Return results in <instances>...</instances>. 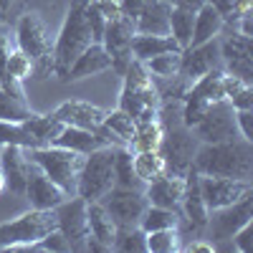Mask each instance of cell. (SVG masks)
<instances>
[{
    "mask_svg": "<svg viewBox=\"0 0 253 253\" xmlns=\"http://www.w3.org/2000/svg\"><path fill=\"white\" fill-rule=\"evenodd\" d=\"M112 187H114V147H99V150L84 155L76 195L91 203L101 200Z\"/></svg>",
    "mask_w": 253,
    "mask_h": 253,
    "instance_id": "cell-7",
    "label": "cell"
},
{
    "mask_svg": "<svg viewBox=\"0 0 253 253\" xmlns=\"http://www.w3.org/2000/svg\"><path fill=\"white\" fill-rule=\"evenodd\" d=\"M0 170H3V175H5V187H10V193H15V195L26 193L28 157H26L23 147L3 144V152H0Z\"/></svg>",
    "mask_w": 253,
    "mask_h": 253,
    "instance_id": "cell-21",
    "label": "cell"
},
{
    "mask_svg": "<svg viewBox=\"0 0 253 253\" xmlns=\"http://www.w3.org/2000/svg\"><path fill=\"white\" fill-rule=\"evenodd\" d=\"M134 36H137L134 20H129L126 15L107 20V28H104V36H101V46L112 56V69L119 71V74H124L126 63L132 61V41H134Z\"/></svg>",
    "mask_w": 253,
    "mask_h": 253,
    "instance_id": "cell-12",
    "label": "cell"
},
{
    "mask_svg": "<svg viewBox=\"0 0 253 253\" xmlns=\"http://www.w3.org/2000/svg\"><path fill=\"white\" fill-rule=\"evenodd\" d=\"M147 5H150V0H122V15H126L129 20H137Z\"/></svg>",
    "mask_w": 253,
    "mask_h": 253,
    "instance_id": "cell-44",
    "label": "cell"
},
{
    "mask_svg": "<svg viewBox=\"0 0 253 253\" xmlns=\"http://www.w3.org/2000/svg\"><path fill=\"white\" fill-rule=\"evenodd\" d=\"M31 203V208L36 210H53L58 208L63 200H66L69 195L63 193V190L43 175V170L41 167H36L31 160H28V180H26V193H23Z\"/></svg>",
    "mask_w": 253,
    "mask_h": 253,
    "instance_id": "cell-16",
    "label": "cell"
},
{
    "mask_svg": "<svg viewBox=\"0 0 253 253\" xmlns=\"http://www.w3.org/2000/svg\"><path fill=\"white\" fill-rule=\"evenodd\" d=\"M195 150H198V137L193 134V129H187L185 124L170 126V132H165L162 144H160V155L165 160L167 172L187 175Z\"/></svg>",
    "mask_w": 253,
    "mask_h": 253,
    "instance_id": "cell-8",
    "label": "cell"
},
{
    "mask_svg": "<svg viewBox=\"0 0 253 253\" xmlns=\"http://www.w3.org/2000/svg\"><path fill=\"white\" fill-rule=\"evenodd\" d=\"M33 114V109L26 101H18L15 96H10L8 91L0 89V119L5 122H26Z\"/></svg>",
    "mask_w": 253,
    "mask_h": 253,
    "instance_id": "cell-38",
    "label": "cell"
},
{
    "mask_svg": "<svg viewBox=\"0 0 253 253\" xmlns=\"http://www.w3.org/2000/svg\"><path fill=\"white\" fill-rule=\"evenodd\" d=\"M114 185L117 187H132L142 190L144 185L134 175V165H132V150L129 147H114Z\"/></svg>",
    "mask_w": 253,
    "mask_h": 253,
    "instance_id": "cell-29",
    "label": "cell"
},
{
    "mask_svg": "<svg viewBox=\"0 0 253 253\" xmlns=\"http://www.w3.org/2000/svg\"><path fill=\"white\" fill-rule=\"evenodd\" d=\"M182 193H185V175L165 172V175H160L157 180H152V182L144 185V198H147V203L157 205V208L177 210V208H180V200H182Z\"/></svg>",
    "mask_w": 253,
    "mask_h": 253,
    "instance_id": "cell-20",
    "label": "cell"
},
{
    "mask_svg": "<svg viewBox=\"0 0 253 253\" xmlns=\"http://www.w3.org/2000/svg\"><path fill=\"white\" fill-rule=\"evenodd\" d=\"M15 38H18V48L33 61V71L38 74V79L51 76L53 74V43H51V36L46 31L41 13L28 10L20 15L18 26H15Z\"/></svg>",
    "mask_w": 253,
    "mask_h": 253,
    "instance_id": "cell-4",
    "label": "cell"
},
{
    "mask_svg": "<svg viewBox=\"0 0 253 253\" xmlns=\"http://www.w3.org/2000/svg\"><path fill=\"white\" fill-rule=\"evenodd\" d=\"M182 213H185V220L193 230V236L200 238V233L208 228V220H210V210L203 200V193H200V182H198V172L195 170H187L185 175V193H182Z\"/></svg>",
    "mask_w": 253,
    "mask_h": 253,
    "instance_id": "cell-18",
    "label": "cell"
},
{
    "mask_svg": "<svg viewBox=\"0 0 253 253\" xmlns=\"http://www.w3.org/2000/svg\"><path fill=\"white\" fill-rule=\"evenodd\" d=\"M51 114L61 119L63 124L81 126V129H96L99 124H104V117H107V112L101 107H96L91 101H79V99H69V101L58 104Z\"/></svg>",
    "mask_w": 253,
    "mask_h": 253,
    "instance_id": "cell-19",
    "label": "cell"
},
{
    "mask_svg": "<svg viewBox=\"0 0 253 253\" xmlns=\"http://www.w3.org/2000/svg\"><path fill=\"white\" fill-rule=\"evenodd\" d=\"M5 190V175H3V170H0V193Z\"/></svg>",
    "mask_w": 253,
    "mask_h": 253,
    "instance_id": "cell-51",
    "label": "cell"
},
{
    "mask_svg": "<svg viewBox=\"0 0 253 253\" xmlns=\"http://www.w3.org/2000/svg\"><path fill=\"white\" fill-rule=\"evenodd\" d=\"M15 5H18V0H0V23H8Z\"/></svg>",
    "mask_w": 253,
    "mask_h": 253,
    "instance_id": "cell-50",
    "label": "cell"
},
{
    "mask_svg": "<svg viewBox=\"0 0 253 253\" xmlns=\"http://www.w3.org/2000/svg\"><path fill=\"white\" fill-rule=\"evenodd\" d=\"M89 3L91 0H71L66 18H63V26L58 31V38L53 43V74L61 81H66V74L71 69V63L76 61V56L89 43H94L91 28L86 23V5Z\"/></svg>",
    "mask_w": 253,
    "mask_h": 253,
    "instance_id": "cell-3",
    "label": "cell"
},
{
    "mask_svg": "<svg viewBox=\"0 0 253 253\" xmlns=\"http://www.w3.org/2000/svg\"><path fill=\"white\" fill-rule=\"evenodd\" d=\"M213 220H208V225L213 228V238L215 241H230L236 230L248 225L253 220V193L246 198L236 200L233 205H225L220 210H213Z\"/></svg>",
    "mask_w": 253,
    "mask_h": 253,
    "instance_id": "cell-15",
    "label": "cell"
},
{
    "mask_svg": "<svg viewBox=\"0 0 253 253\" xmlns=\"http://www.w3.org/2000/svg\"><path fill=\"white\" fill-rule=\"evenodd\" d=\"M124 89L119 96V109L126 112L137 124L160 119V104L162 96L152 84V74L147 71L142 61L132 58L124 69Z\"/></svg>",
    "mask_w": 253,
    "mask_h": 253,
    "instance_id": "cell-2",
    "label": "cell"
},
{
    "mask_svg": "<svg viewBox=\"0 0 253 253\" xmlns=\"http://www.w3.org/2000/svg\"><path fill=\"white\" fill-rule=\"evenodd\" d=\"M86 23L91 28V38H94V43H101V36H104V28H107V18H104L94 3L86 5Z\"/></svg>",
    "mask_w": 253,
    "mask_h": 253,
    "instance_id": "cell-39",
    "label": "cell"
},
{
    "mask_svg": "<svg viewBox=\"0 0 253 253\" xmlns=\"http://www.w3.org/2000/svg\"><path fill=\"white\" fill-rule=\"evenodd\" d=\"M200 193L208 205V210H220L225 205H233L236 200L253 193L251 180H236V177H218V175H198Z\"/></svg>",
    "mask_w": 253,
    "mask_h": 253,
    "instance_id": "cell-13",
    "label": "cell"
},
{
    "mask_svg": "<svg viewBox=\"0 0 253 253\" xmlns=\"http://www.w3.org/2000/svg\"><path fill=\"white\" fill-rule=\"evenodd\" d=\"M10 43H8V38L5 36H0V81H3L5 76V63H8V56H10Z\"/></svg>",
    "mask_w": 253,
    "mask_h": 253,
    "instance_id": "cell-47",
    "label": "cell"
},
{
    "mask_svg": "<svg viewBox=\"0 0 253 253\" xmlns=\"http://www.w3.org/2000/svg\"><path fill=\"white\" fill-rule=\"evenodd\" d=\"M109 69H112V56L107 53V48H104L101 43H89L76 56V61L71 63V69L66 74V81H81V79L104 74Z\"/></svg>",
    "mask_w": 253,
    "mask_h": 253,
    "instance_id": "cell-22",
    "label": "cell"
},
{
    "mask_svg": "<svg viewBox=\"0 0 253 253\" xmlns=\"http://www.w3.org/2000/svg\"><path fill=\"white\" fill-rule=\"evenodd\" d=\"M86 220H89V236L96 238L99 243H104L112 251L114 238H117V223L107 213V208H104L99 200L86 203Z\"/></svg>",
    "mask_w": 253,
    "mask_h": 253,
    "instance_id": "cell-24",
    "label": "cell"
},
{
    "mask_svg": "<svg viewBox=\"0 0 253 253\" xmlns=\"http://www.w3.org/2000/svg\"><path fill=\"white\" fill-rule=\"evenodd\" d=\"M185 251L187 253H213L215 251V243H205V241H195L193 238V243H187Z\"/></svg>",
    "mask_w": 253,
    "mask_h": 253,
    "instance_id": "cell-48",
    "label": "cell"
},
{
    "mask_svg": "<svg viewBox=\"0 0 253 253\" xmlns=\"http://www.w3.org/2000/svg\"><path fill=\"white\" fill-rule=\"evenodd\" d=\"M193 134L203 144H213V142H225L238 137V126H236V109L230 107L228 99L213 101L208 107L205 117L193 126Z\"/></svg>",
    "mask_w": 253,
    "mask_h": 253,
    "instance_id": "cell-9",
    "label": "cell"
},
{
    "mask_svg": "<svg viewBox=\"0 0 253 253\" xmlns=\"http://www.w3.org/2000/svg\"><path fill=\"white\" fill-rule=\"evenodd\" d=\"M58 228L56 210H36L31 208L28 213L18 215L15 220L0 223V251H20L33 248L43 236Z\"/></svg>",
    "mask_w": 253,
    "mask_h": 253,
    "instance_id": "cell-6",
    "label": "cell"
},
{
    "mask_svg": "<svg viewBox=\"0 0 253 253\" xmlns=\"http://www.w3.org/2000/svg\"><path fill=\"white\" fill-rule=\"evenodd\" d=\"M165 3H170L172 8H182V10H198L200 5H205V0H165Z\"/></svg>",
    "mask_w": 253,
    "mask_h": 253,
    "instance_id": "cell-49",
    "label": "cell"
},
{
    "mask_svg": "<svg viewBox=\"0 0 253 253\" xmlns=\"http://www.w3.org/2000/svg\"><path fill=\"white\" fill-rule=\"evenodd\" d=\"M251 236H253V223H248V225H243L241 230H236L233 233V246H236V251L238 253H248L251 251Z\"/></svg>",
    "mask_w": 253,
    "mask_h": 253,
    "instance_id": "cell-43",
    "label": "cell"
},
{
    "mask_svg": "<svg viewBox=\"0 0 253 253\" xmlns=\"http://www.w3.org/2000/svg\"><path fill=\"white\" fill-rule=\"evenodd\" d=\"M132 165H134V175L139 177L142 185L157 180L160 175L167 172L165 160L160 150H144V152H132Z\"/></svg>",
    "mask_w": 253,
    "mask_h": 253,
    "instance_id": "cell-27",
    "label": "cell"
},
{
    "mask_svg": "<svg viewBox=\"0 0 253 253\" xmlns=\"http://www.w3.org/2000/svg\"><path fill=\"white\" fill-rule=\"evenodd\" d=\"M208 5H213L223 18L225 23H233V13H236V0H205Z\"/></svg>",
    "mask_w": 253,
    "mask_h": 253,
    "instance_id": "cell-45",
    "label": "cell"
},
{
    "mask_svg": "<svg viewBox=\"0 0 253 253\" xmlns=\"http://www.w3.org/2000/svg\"><path fill=\"white\" fill-rule=\"evenodd\" d=\"M220 69V46L218 38L205 41L200 46H187L185 51H180V74L185 81L193 84L195 79H200L203 74Z\"/></svg>",
    "mask_w": 253,
    "mask_h": 253,
    "instance_id": "cell-14",
    "label": "cell"
},
{
    "mask_svg": "<svg viewBox=\"0 0 253 253\" xmlns=\"http://www.w3.org/2000/svg\"><path fill=\"white\" fill-rule=\"evenodd\" d=\"M170 51H180L177 41L172 36H144V33H137L134 41H132V58L137 61H150L152 56H160V53H170Z\"/></svg>",
    "mask_w": 253,
    "mask_h": 253,
    "instance_id": "cell-26",
    "label": "cell"
},
{
    "mask_svg": "<svg viewBox=\"0 0 253 253\" xmlns=\"http://www.w3.org/2000/svg\"><path fill=\"white\" fill-rule=\"evenodd\" d=\"M218 46H220V61H225L228 74L251 81L253 79V43H251V36L230 33Z\"/></svg>",
    "mask_w": 253,
    "mask_h": 253,
    "instance_id": "cell-17",
    "label": "cell"
},
{
    "mask_svg": "<svg viewBox=\"0 0 253 253\" xmlns=\"http://www.w3.org/2000/svg\"><path fill=\"white\" fill-rule=\"evenodd\" d=\"M107 213L112 215V220L117 223V228H129V225H139L142 213L147 210V198L144 190H132V187H112L107 195L99 200Z\"/></svg>",
    "mask_w": 253,
    "mask_h": 253,
    "instance_id": "cell-10",
    "label": "cell"
},
{
    "mask_svg": "<svg viewBox=\"0 0 253 253\" xmlns=\"http://www.w3.org/2000/svg\"><path fill=\"white\" fill-rule=\"evenodd\" d=\"M139 228L144 233L165 230V228H180V215H177V210H170V208L147 205V210L142 213V220H139Z\"/></svg>",
    "mask_w": 253,
    "mask_h": 253,
    "instance_id": "cell-31",
    "label": "cell"
},
{
    "mask_svg": "<svg viewBox=\"0 0 253 253\" xmlns=\"http://www.w3.org/2000/svg\"><path fill=\"white\" fill-rule=\"evenodd\" d=\"M170 10L172 5L165 0H150V5L142 10V15L134 20L137 33L144 36H170Z\"/></svg>",
    "mask_w": 253,
    "mask_h": 253,
    "instance_id": "cell-23",
    "label": "cell"
},
{
    "mask_svg": "<svg viewBox=\"0 0 253 253\" xmlns=\"http://www.w3.org/2000/svg\"><path fill=\"white\" fill-rule=\"evenodd\" d=\"M114 251H124V253H147V233L139 225H129V228H117V238H114Z\"/></svg>",
    "mask_w": 253,
    "mask_h": 253,
    "instance_id": "cell-35",
    "label": "cell"
},
{
    "mask_svg": "<svg viewBox=\"0 0 253 253\" xmlns=\"http://www.w3.org/2000/svg\"><path fill=\"white\" fill-rule=\"evenodd\" d=\"M91 3L107 20H114L122 15V0H91Z\"/></svg>",
    "mask_w": 253,
    "mask_h": 253,
    "instance_id": "cell-42",
    "label": "cell"
},
{
    "mask_svg": "<svg viewBox=\"0 0 253 253\" xmlns=\"http://www.w3.org/2000/svg\"><path fill=\"white\" fill-rule=\"evenodd\" d=\"M193 26H195V13L193 10H182V8H172L170 10V36L177 41L180 51H185L190 46Z\"/></svg>",
    "mask_w": 253,
    "mask_h": 253,
    "instance_id": "cell-32",
    "label": "cell"
},
{
    "mask_svg": "<svg viewBox=\"0 0 253 253\" xmlns=\"http://www.w3.org/2000/svg\"><path fill=\"white\" fill-rule=\"evenodd\" d=\"M162 137H165V126H162V122H160V119L142 122V124H137V132H134V139L129 142V150H132V152L160 150Z\"/></svg>",
    "mask_w": 253,
    "mask_h": 253,
    "instance_id": "cell-30",
    "label": "cell"
},
{
    "mask_svg": "<svg viewBox=\"0 0 253 253\" xmlns=\"http://www.w3.org/2000/svg\"><path fill=\"white\" fill-rule=\"evenodd\" d=\"M236 126L246 142H253V112L251 109H236Z\"/></svg>",
    "mask_w": 253,
    "mask_h": 253,
    "instance_id": "cell-41",
    "label": "cell"
},
{
    "mask_svg": "<svg viewBox=\"0 0 253 253\" xmlns=\"http://www.w3.org/2000/svg\"><path fill=\"white\" fill-rule=\"evenodd\" d=\"M190 170L198 175H218V177H236L251 180L253 175V147L243 137H233L225 142L198 144L190 162Z\"/></svg>",
    "mask_w": 253,
    "mask_h": 253,
    "instance_id": "cell-1",
    "label": "cell"
},
{
    "mask_svg": "<svg viewBox=\"0 0 253 253\" xmlns=\"http://www.w3.org/2000/svg\"><path fill=\"white\" fill-rule=\"evenodd\" d=\"M26 157L43 170L46 177H51L69 198L76 195V182H79V172L84 165V155L71 152L66 147H56V144H46V147H36V150H26Z\"/></svg>",
    "mask_w": 253,
    "mask_h": 253,
    "instance_id": "cell-5",
    "label": "cell"
},
{
    "mask_svg": "<svg viewBox=\"0 0 253 253\" xmlns=\"http://www.w3.org/2000/svg\"><path fill=\"white\" fill-rule=\"evenodd\" d=\"M33 248H41V251H71V248H69V241L63 238V233H61L58 228L51 230L48 236H43Z\"/></svg>",
    "mask_w": 253,
    "mask_h": 253,
    "instance_id": "cell-40",
    "label": "cell"
},
{
    "mask_svg": "<svg viewBox=\"0 0 253 253\" xmlns=\"http://www.w3.org/2000/svg\"><path fill=\"white\" fill-rule=\"evenodd\" d=\"M0 144H15L23 147V150L41 147V142L26 129L23 122H5V119H0Z\"/></svg>",
    "mask_w": 253,
    "mask_h": 253,
    "instance_id": "cell-33",
    "label": "cell"
},
{
    "mask_svg": "<svg viewBox=\"0 0 253 253\" xmlns=\"http://www.w3.org/2000/svg\"><path fill=\"white\" fill-rule=\"evenodd\" d=\"M230 107L233 109H253V89L246 86L241 94H236L233 99H230Z\"/></svg>",
    "mask_w": 253,
    "mask_h": 253,
    "instance_id": "cell-46",
    "label": "cell"
},
{
    "mask_svg": "<svg viewBox=\"0 0 253 253\" xmlns=\"http://www.w3.org/2000/svg\"><path fill=\"white\" fill-rule=\"evenodd\" d=\"M180 228H165L147 233V251L150 253H175L180 251Z\"/></svg>",
    "mask_w": 253,
    "mask_h": 253,
    "instance_id": "cell-36",
    "label": "cell"
},
{
    "mask_svg": "<svg viewBox=\"0 0 253 253\" xmlns=\"http://www.w3.org/2000/svg\"><path fill=\"white\" fill-rule=\"evenodd\" d=\"M147 71L157 79H175L180 74V51H170V53H160L152 56L150 61H144Z\"/></svg>",
    "mask_w": 253,
    "mask_h": 253,
    "instance_id": "cell-37",
    "label": "cell"
},
{
    "mask_svg": "<svg viewBox=\"0 0 253 253\" xmlns=\"http://www.w3.org/2000/svg\"><path fill=\"white\" fill-rule=\"evenodd\" d=\"M26 129L41 142V147H46V144H53V139L58 137V132L63 129V122L56 119L53 114H31L26 122H23Z\"/></svg>",
    "mask_w": 253,
    "mask_h": 253,
    "instance_id": "cell-28",
    "label": "cell"
},
{
    "mask_svg": "<svg viewBox=\"0 0 253 253\" xmlns=\"http://www.w3.org/2000/svg\"><path fill=\"white\" fill-rule=\"evenodd\" d=\"M225 28V18L213 8V5H200L195 10V26H193V38H190V46H200L205 41H213L220 36V31Z\"/></svg>",
    "mask_w": 253,
    "mask_h": 253,
    "instance_id": "cell-25",
    "label": "cell"
},
{
    "mask_svg": "<svg viewBox=\"0 0 253 253\" xmlns=\"http://www.w3.org/2000/svg\"><path fill=\"white\" fill-rule=\"evenodd\" d=\"M104 126H107L112 134H117L122 139V144H126V147H129V142L134 139V132H137V122L126 112H122L119 107L114 112H107V117H104Z\"/></svg>",
    "mask_w": 253,
    "mask_h": 253,
    "instance_id": "cell-34",
    "label": "cell"
},
{
    "mask_svg": "<svg viewBox=\"0 0 253 253\" xmlns=\"http://www.w3.org/2000/svg\"><path fill=\"white\" fill-rule=\"evenodd\" d=\"M53 210H56L58 230L63 233V238L69 241V248L71 251H86V241H89L86 200L79 198V195H71Z\"/></svg>",
    "mask_w": 253,
    "mask_h": 253,
    "instance_id": "cell-11",
    "label": "cell"
}]
</instances>
